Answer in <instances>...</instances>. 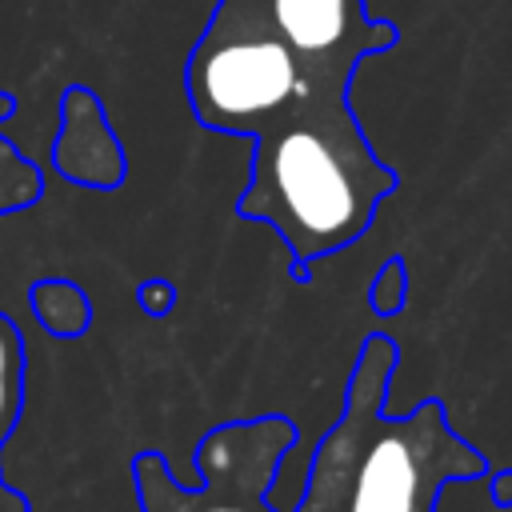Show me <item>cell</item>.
Instances as JSON below:
<instances>
[{"mask_svg":"<svg viewBox=\"0 0 512 512\" xmlns=\"http://www.w3.org/2000/svg\"><path fill=\"white\" fill-rule=\"evenodd\" d=\"M400 28L364 0H216L184 60L192 116L252 140L244 220H264L308 268L356 244L400 176L368 144L348 88Z\"/></svg>","mask_w":512,"mask_h":512,"instance_id":"obj_1","label":"cell"},{"mask_svg":"<svg viewBox=\"0 0 512 512\" xmlns=\"http://www.w3.org/2000/svg\"><path fill=\"white\" fill-rule=\"evenodd\" d=\"M396 340L372 332L352 364L344 408L316 440L292 512H436L448 484L484 480L488 456L472 448L432 396L404 416L388 412Z\"/></svg>","mask_w":512,"mask_h":512,"instance_id":"obj_2","label":"cell"},{"mask_svg":"<svg viewBox=\"0 0 512 512\" xmlns=\"http://www.w3.org/2000/svg\"><path fill=\"white\" fill-rule=\"evenodd\" d=\"M296 440V420L280 412L216 424L196 444L200 488L180 484L160 452H140L132 464L140 512H276L268 492Z\"/></svg>","mask_w":512,"mask_h":512,"instance_id":"obj_3","label":"cell"},{"mask_svg":"<svg viewBox=\"0 0 512 512\" xmlns=\"http://www.w3.org/2000/svg\"><path fill=\"white\" fill-rule=\"evenodd\" d=\"M24 408V340L8 316H0V448L12 436ZM0 512H28L24 496L0 476Z\"/></svg>","mask_w":512,"mask_h":512,"instance_id":"obj_4","label":"cell"},{"mask_svg":"<svg viewBox=\"0 0 512 512\" xmlns=\"http://www.w3.org/2000/svg\"><path fill=\"white\" fill-rule=\"evenodd\" d=\"M32 308L44 324V332L60 336V340H76L84 336L88 320H92V308H88V296L72 284V280H40L32 288Z\"/></svg>","mask_w":512,"mask_h":512,"instance_id":"obj_5","label":"cell"},{"mask_svg":"<svg viewBox=\"0 0 512 512\" xmlns=\"http://www.w3.org/2000/svg\"><path fill=\"white\" fill-rule=\"evenodd\" d=\"M368 300H372V312L380 316H396L408 300V264L400 256L384 260V268L376 272L372 288H368Z\"/></svg>","mask_w":512,"mask_h":512,"instance_id":"obj_6","label":"cell"},{"mask_svg":"<svg viewBox=\"0 0 512 512\" xmlns=\"http://www.w3.org/2000/svg\"><path fill=\"white\" fill-rule=\"evenodd\" d=\"M140 304H144V312L164 316V312L172 308V284H164V280H148V284L140 288Z\"/></svg>","mask_w":512,"mask_h":512,"instance_id":"obj_7","label":"cell"},{"mask_svg":"<svg viewBox=\"0 0 512 512\" xmlns=\"http://www.w3.org/2000/svg\"><path fill=\"white\" fill-rule=\"evenodd\" d=\"M488 480V496L496 508H512V468H496L484 476Z\"/></svg>","mask_w":512,"mask_h":512,"instance_id":"obj_8","label":"cell"}]
</instances>
